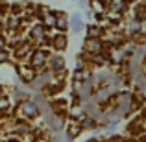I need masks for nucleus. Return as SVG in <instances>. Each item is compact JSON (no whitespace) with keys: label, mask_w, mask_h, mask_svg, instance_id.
Masks as SVG:
<instances>
[{"label":"nucleus","mask_w":146,"mask_h":142,"mask_svg":"<svg viewBox=\"0 0 146 142\" xmlns=\"http://www.w3.org/2000/svg\"><path fill=\"white\" fill-rule=\"evenodd\" d=\"M39 116H41L39 103L33 98H28V100H24V102H21L17 105V109H15V120L32 122V120H37Z\"/></svg>","instance_id":"f257e3e1"},{"label":"nucleus","mask_w":146,"mask_h":142,"mask_svg":"<svg viewBox=\"0 0 146 142\" xmlns=\"http://www.w3.org/2000/svg\"><path fill=\"white\" fill-rule=\"evenodd\" d=\"M74 2H78V0H74Z\"/></svg>","instance_id":"4be33fe9"},{"label":"nucleus","mask_w":146,"mask_h":142,"mask_svg":"<svg viewBox=\"0 0 146 142\" xmlns=\"http://www.w3.org/2000/svg\"><path fill=\"white\" fill-rule=\"evenodd\" d=\"M9 59H11V52L7 48H2V50H0V65L7 63Z\"/></svg>","instance_id":"dca6fc26"},{"label":"nucleus","mask_w":146,"mask_h":142,"mask_svg":"<svg viewBox=\"0 0 146 142\" xmlns=\"http://www.w3.org/2000/svg\"><path fill=\"white\" fill-rule=\"evenodd\" d=\"M11 107V98L7 94H0V113L6 114Z\"/></svg>","instance_id":"4468645a"},{"label":"nucleus","mask_w":146,"mask_h":142,"mask_svg":"<svg viewBox=\"0 0 146 142\" xmlns=\"http://www.w3.org/2000/svg\"><path fill=\"white\" fill-rule=\"evenodd\" d=\"M48 35H50V48H52V52L59 53L67 48V44H68L67 33H59L56 30H48Z\"/></svg>","instance_id":"20e7f679"},{"label":"nucleus","mask_w":146,"mask_h":142,"mask_svg":"<svg viewBox=\"0 0 146 142\" xmlns=\"http://www.w3.org/2000/svg\"><path fill=\"white\" fill-rule=\"evenodd\" d=\"M32 52H33V44L26 39L24 43H21L19 46L13 48V57H15V59H19V63H26L28 57L32 55Z\"/></svg>","instance_id":"0eeeda50"},{"label":"nucleus","mask_w":146,"mask_h":142,"mask_svg":"<svg viewBox=\"0 0 146 142\" xmlns=\"http://www.w3.org/2000/svg\"><path fill=\"white\" fill-rule=\"evenodd\" d=\"M82 52L85 53L87 57H93V55H98V53L106 52V44H104L102 39H89V37H85V39H83Z\"/></svg>","instance_id":"7ed1b4c3"},{"label":"nucleus","mask_w":146,"mask_h":142,"mask_svg":"<svg viewBox=\"0 0 146 142\" xmlns=\"http://www.w3.org/2000/svg\"><path fill=\"white\" fill-rule=\"evenodd\" d=\"M104 33H106V30H102L98 24H89L85 28V37H89V39H102Z\"/></svg>","instance_id":"ddd939ff"},{"label":"nucleus","mask_w":146,"mask_h":142,"mask_svg":"<svg viewBox=\"0 0 146 142\" xmlns=\"http://www.w3.org/2000/svg\"><path fill=\"white\" fill-rule=\"evenodd\" d=\"M83 28H85V20H83L82 13H80V11L72 13L70 17H68V30H70L74 35H78V33L83 32Z\"/></svg>","instance_id":"6e6552de"},{"label":"nucleus","mask_w":146,"mask_h":142,"mask_svg":"<svg viewBox=\"0 0 146 142\" xmlns=\"http://www.w3.org/2000/svg\"><path fill=\"white\" fill-rule=\"evenodd\" d=\"M54 30L59 33H67L68 32V15L63 11H56V26Z\"/></svg>","instance_id":"9d476101"},{"label":"nucleus","mask_w":146,"mask_h":142,"mask_svg":"<svg viewBox=\"0 0 146 142\" xmlns=\"http://www.w3.org/2000/svg\"><path fill=\"white\" fill-rule=\"evenodd\" d=\"M50 53H52V50L33 48L32 55L28 57V65L33 68V70H37V72L44 70V68H46V65H48V57H50Z\"/></svg>","instance_id":"f03ea898"},{"label":"nucleus","mask_w":146,"mask_h":142,"mask_svg":"<svg viewBox=\"0 0 146 142\" xmlns=\"http://www.w3.org/2000/svg\"><path fill=\"white\" fill-rule=\"evenodd\" d=\"M39 22L46 30H54V26H56V11L44 7V9H43V15H41V18H39Z\"/></svg>","instance_id":"9b49d317"},{"label":"nucleus","mask_w":146,"mask_h":142,"mask_svg":"<svg viewBox=\"0 0 146 142\" xmlns=\"http://www.w3.org/2000/svg\"><path fill=\"white\" fill-rule=\"evenodd\" d=\"M128 7H129L128 0H109L107 2V11H111V13L124 15L128 11Z\"/></svg>","instance_id":"1a4fd4ad"},{"label":"nucleus","mask_w":146,"mask_h":142,"mask_svg":"<svg viewBox=\"0 0 146 142\" xmlns=\"http://www.w3.org/2000/svg\"><path fill=\"white\" fill-rule=\"evenodd\" d=\"M2 48H7V39L4 35H0V50Z\"/></svg>","instance_id":"f3484780"},{"label":"nucleus","mask_w":146,"mask_h":142,"mask_svg":"<svg viewBox=\"0 0 146 142\" xmlns=\"http://www.w3.org/2000/svg\"><path fill=\"white\" fill-rule=\"evenodd\" d=\"M135 94L139 96L143 102H146V78L141 79V81H137V89H135Z\"/></svg>","instance_id":"2eb2a0df"},{"label":"nucleus","mask_w":146,"mask_h":142,"mask_svg":"<svg viewBox=\"0 0 146 142\" xmlns=\"http://www.w3.org/2000/svg\"><path fill=\"white\" fill-rule=\"evenodd\" d=\"M17 74H19L21 83L26 87V85H30V83L35 79L37 70H33V68L28 65V61H26V63H19V65H17Z\"/></svg>","instance_id":"39448f33"},{"label":"nucleus","mask_w":146,"mask_h":142,"mask_svg":"<svg viewBox=\"0 0 146 142\" xmlns=\"http://www.w3.org/2000/svg\"><path fill=\"white\" fill-rule=\"evenodd\" d=\"M46 68L52 74H59V72H63L65 68H67V63H65V57L61 55V53H57V52H52L50 53V57H48V65H46Z\"/></svg>","instance_id":"423d86ee"},{"label":"nucleus","mask_w":146,"mask_h":142,"mask_svg":"<svg viewBox=\"0 0 146 142\" xmlns=\"http://www.w3.org/2000/svg\"><path fill=\"white\" fill-rule=\"evenodd\" d=\"M89 9L93 11L94 15L104 17V15L107 13V2H104V0H89Z\"/></svg>","instance_id":"f8f14e48"},{"label":"nucleus","mask_w":146,"mask_h":142,"mask_svg":"<svg viewBox=\"0 0 146 142\" xmlns=\"http://www.w3.org/2000/svg\"><path fill=\"white\" fill-rule=\"evenodd\" d=\"M139 142H146V129H144V131L139 135Z\"/></svg>","instance_id":"6ab92c4d"},{"label":"nucleus","mask_w":146,"mask_h":142,"mask_svg":"<svg viewBox=\"0 0 146 142\" xmlns=\"http://www.w3.org/2000/svg\"><path fill=\"white\" fill-rule=\"evenodd\" d=\"M7 142H21V140H19V139H17V137H11V139H9V140H7Z\"/></svg>","instance_id":"412c9836"},{"label":"nucleus","mask_w":146,"mask_h":142,"mask_svg":"<svg viewBox=\"0 0 146 142\" xmlns=\"http://www.w3.org/2000/svg\"><path fill=\"white\" fill-rule=\"evenodd\" d=\"M141 118H143V120H146V103H144L143 109H141Z\"/></svg>","instance_id":"aec40b11"},{"label":"nucleus","mask_w":146,"mask_h":142,"mask_svg":"<svg viewBox=\"0 0 146 142\" xmlns=\"http://www.w3.org/2000/svg\"><path fill=\"white\" fill-rule=\"evenodd\" d=\"M78 6H80V9H85V7H89V2L87 0H78Z\"/></svg>","instance_id":"a211bd4d"}]
</instances>
